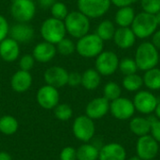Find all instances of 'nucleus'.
<instances>
[{
  "label": "nucleus",
  "mask_w": 160,
  "mask_h": 160,
  "mask_svg": "<svg viewBox=\"0 0 160 160\" xmlns=\"http://www.w3.org/2000/svg\"><path fill=\"white\" fill-rule=\"evenodd\" d=\"M127 151L124 146L117 142H111L102 146L99 150V160H126Z\"/></svg>",
  "instance_id": "nucleus-20"
},
{
  "label": "nucleus",
  "mask_w": 160,
  "mask_h": 160,
  "mask_svg": "<svg viewBox=\"0 0 160 160\" xmlns=\"http://www.w3.org/2000/svg\"><path fill=\"white\" fill-rule=\"evenodd\" d=\"M9 36L19 43L31 41L35 36V30L27 22H17L9 28Z\"/></svg>",
  "instance_id": "nucleus-17"
},
{
  "label": "nucleus",
  "mask_w": 160,
  "mask_h": 160,
  "mask_svg": "<svg viewBox=\"0 0 160 160\" xmlns=\"http://www.w3.org/2000/svg\"><path fill=\"white\" fill-rule=\"evenodd\" d=\"M60 160H77V150L71 146H67L60 153Z\"/></svg>",
  "instance_id": "nucleus-38"
},
{
  "label": "nucleus",
  "mask_w": 160,
  "mask_h": 160,
  "mask_svg": "<svg viewBox=\"0 0 160 160\" xmlns=\"http://www.w3.org/2000/svg\"><path fill=\"white\" fill-rule=\"evenodd\" d=\"M40 36L44 41L56 45L66 38L67 30L64 21L51 17L44 20L40 25Z\"/></svg>",
  "instance_id": "nucleus-5"
},
{
  "label": "nucleus",
  "mask_w": 160,
  "mask_h": 160,
  "mask_svg": "<svg viewBox=\"0 0 160 160\" xmlns=\"http://www.w3.org/2000/svg\"><path fill=\"white\" fill-rule=\"evenodd\" d=\"M32 1H34V2H35V1H38V0H32Z\"/></svg>",
  "instance_id": "nucleus-48"
},
{
  "label": "nucleus",
  "mask_w": 160,
  "mask_h": 160,
  "mask_svg": "<svg viewBox=\"0 0 160 160\" xmlns=\"http://www.w3.org/2000/svg\"><path fill=\"white\" fill-rule=\"evenodd\" d=\"M18 160H21V159H18Z\"/></svg>",
  "instance_id": "nucleus-50"
},
{
  "label": "nucleus",
  "mask_w": 160,
  "mask_h": 160,
  "mask_svg": "<svg viewBox=\"0 0 160 160\" xmlns=\"http://www.w3.org/2000/svg\"><path fill=\"white\" fill-rule=\"evenodd\" d=\"M110 111V101L104 97L92 99L85 108V115L93 120L104 117Z\"/></svg>",
  "instance_id": "nucleus-15"
},
{
  "label": "nucleus",
  "mask_w": 160,
  "mask_h": 160,
  "mask_svg": "<svg viewBox=\"0 0 160 160\" xmlns=\"http://www.w3.org/2000/svg\"><path fill=\"white\" fill-rule=\"evenodd\" d=\"M99 150L93 144L85 142L77 149V160H98Z\"/></svg>",
  "instance_id": "nucleus-27"
},
{
  "label": "nucleus",
  "mask_w": 160,
  "mask_h": 160,
  "mask_svg": "<svg viewBox=\"0 0 160 160\" xmlns=\"http://www.w3.org/2000/svg\"><path fill=\"white\" fill-rule=\"evenodd\" d=\"M142 11L156 15L160 11V0H140Z\"/></svg>",
  "instance_id": "nucleus-35"
},
{
  "label": "nucleus",
  "mask_w": 160,
  "mask_h": 160,
  "mask_svg": "<svg viewBox=\"0 0 160 160\" xmlns=\"http://www.w3.org/2000/svg\"><path fill=\"white\" fill-rule=\"evenodd\" d=\"M118 69H119L120 72H121L122 74H124L125 76H126V75H130V74L137 73V71L139 70L135 59H134V58H131V57H125V58H122V59L119 61Z\"/></svg>",
  "instance_id": "nucleus-31"
},
{
  "label": "nucleus",
  "mask_w": 160,
  "mask_h": 160,
  "mask_svg": "<svg viewBox=\"0 0 160 160\" xmlns=\"http://www.w3.org/2000/svg\"><path fill=\"white\" fill-rule=\"evenodd\" d=\"M60 100V94L58 89L45 84L41 86L37 92V101L38 105L45 110H52L58 104Z\"/></svg>",
  "instance_id": "nucleus-13"
},
{
  "label": "nucleus",
  "mask_w": 160,
  "mask_h": 160,
  "mask_svg": "<svg viewBox=\"0 0 160 160\" xmlns=\"http://www.w3.org/2000/svg\"><path fill=\"white\" fill-rule=\"evenodd\" d=\"M72 131L76 139L83 142H88L95 135L96 127L94 120L87 115L78 116L73 122Z\"/></svg>",
  "instance_id": "nucleus-9"
},
{
  "label": "nucleus",
  "mask_w": 160,
  "mask_h": 160,
  "mask_svg": "<svg viewBox=\"0 0 160 160\" xmlns=\"http://www.w3.org/2000/svg\"><path fill=\"white\" fill-rule=\"evenodd\" d=\"M36 11V4L32 0H13L10 6V14L17 22H29Z\"/></svg>",
  "instance_id": "nucleus-8"
},
{
  "label": "nucleus",
  "mask_w": 160,
  "mask_h": 160,
  "mask_svg": "<svg viewBox=\"0 0 160 160\" xmlns=\"http://www.w3.org/2000/svg\"><path fill=\"white\" fill-rule=\"evenodd\" d=\"M56 51L58 53L64 56L71 55L76 52V43H74L70 38H64L62 40H60L56 45Z\"/></svg>",
  "instance_id": "nucleus-32"
},
{
  "label": "nucleus",
  "mask_w": 160,
  "mask_h": 160,
  "mask_svg": "<svg viewBox=\"0 0 160 160\" xmlns=\"http://www.w3.org/2000/svg\"><path fill=\"white\" fill-rule=\"evenodd\" d=\"M102 51H104V41L96 33H88L76 42V52L84 58L97 57Z\"/></svg>",
  "instance_id": "nucleus-4"
},
{
  "label": "nucleus",
  "mask_w": 160,
  "mask_h": 160,
  "mask_svg": "<svg viewBox=\"0 0 160 160\" xmlns=\"http://www.w3.org/2000/svg\"><path fill=\"white\" fill-rule=\"evenodd\" d=\"M73 111L72 108L66 103L58 104L54 108V115L60 121H68L72 117Z\"/></svg>",
  "instance_id": "nucleus-33"
},
{
  "label": "nucleus",
  "mask_w": 160,
  "mask_h": 160,
  "mask_svg": "<svg viewBox=\"0 0 160 160\" xmlns=\"http://www.w3.org/2000/svg\"><path fill=\"white\" fill-rule=\"evenodd\" d=\"M137 37L132 31L131 27H118L116 28L115 34L112 40L115 45L122 50H128L134 46L136 43Z\"/></svg>",
  "instance_id": "nucleus-19"
},
{
  "label": "nucleus",
  "mask_w": 160,
  "mask_h": 160,
  "mask_svg": "<svg viewBox=\"0 0 160 160\" xmlns=\"http://www.w3.org/2000/svg\"><path fill=\"white\" fill-rule=\"evenodd\" d=\"M123 87L128 92H138L143 85L142 77L137 73L126 75L122 81Z\"/></svg>",
  "instance_id": "nucleus-28"
},
{
  "label": "nucleus",
  "mask_w": 160,
  "mask_h": 160,
  "mask_svg": "<svg viewBox=\"0 0 160 160\" xmlns=\"http://www.w3.org/2000/svg\"><path fill=\"white\" fill-rule=\"evenodd\" d=\"M129 129L134 135L138 137H142L150 134L151 123L148 117H133L129 123Z\"/></svg>",
  "instance_id": "nucleus-23"
},
{
  "label": "nucleus",
  "mask_w": 160,
  "mask_h": 160,
  "mask_svg": "<svg viewBox=\"0 0 160 160\" xmlns=\"http://www.w3.org/2000/svg\"><path fill=\"white\" fill-rule=\"evenodd\" d=\"M82 83V74L76 71L68 73V84L71 87H77Z\"/></svg>",
  "instance_id": "nucleus-40"
},
{
  "label": "nucleus",
  "mask_w": 160,
  "mask_h": 160,
  "mask_svg": "<svg viewBox=\"0 0 160 160\" xmlns=\"http://www.w3.org/2000/svg\"><path fill=\"white\" fill-rule=\"evenodd\" d=\"M55 0H38L39 6L42 8H51V7L55 3Z\"/></svg>",
  "instance_id": "nucleus-43"
},
{
  "label": "nucleus",
  "mask_w": 160,
  "mask_h": 160,
  "mask_svg": "<svg viewBox=\"0 0 160 160\" xmlns=\"http://www.w3.org/2000/svg\"><path fill=\"white\" fill-rule=\"evenodd\" d=\"M142 80L143 85H145L149 90H160V68L156 67L144 71Z\"/></svg>",
  "instance_id": "nucleus-25"
},
{
  "label": "nucleus",
  "mask_w": 160,
  "mask_h": 160,
  "mask_svg": "<svg viewBox=\"0 0 160 160\" xmlns=\"http://www.w3.org/2000/svg\"><path fill=\"white\" fill-rule=\"evenodd\" d=\"M121 94H122V89L120 85L114 82H107L103 88V97L110 102L120 98Z\"/></svg>",
  "instance_id": "nucleus-30"
},
{
  "label": "nucleus",
  "mask_w": 160,
  "mask_h": 160,
  "mask_svg": "<svg viewBox=\"0 0 160 160\" xmlns=\"http://www.w3.org/2000/svg\"><path fill=\"white\" fill-rule=\"evenodd\" d=\"M33 78L30 71L19 69L10 79V86L14 92L23 93L26 92L32 85Z\"/></svg>",
  "instance_id": "nucleus-21"
},
{
  "label": "nucleus",
  "mask_w": 160,
  "mask_h": 160,
  "mask_svg": "<svg viewBox=\"0 0 160 160\" xmlns=\"http://www.w3.org/2000/svg\"><path fill=\"white\" fill-rule=\"evenodd\" d=\"M152 160H155V159H152Z\"/></svg>",
  "instance_id": "nucleus-49"
},
{
  "label": "nucleus",
  "mask_w": 160,
  "mask_h": 160,
  "mask_svg": "<svg viewBox=\"0 0 160 160\" xmlns=\"http://www.w3.org/2000/svg\"><path fill=\"white\" fill-rule=\"evenodd\" d=\"M35 58L32 54H24L19 60V68L22 70L30 71L35 66Z\"/></svg>",
  "instance_id": "nucleus-37"
},
{
  "label": "nucleus",
  "mask_w": 160,
  "mask_h": 160,
  "mask_svg": "<svg viewBox=\"0 0 160 160\" xmlns=\"http://www.w3.org/2000/svg\"><path fill=\"white\" fill-rule=\"evenodd\" d=\"M148 119L151 123V131H150L151 136L158 142H160V120L158 119L156 115L154 116L150 114L148 116Z\"/></svg>",
  "instance_id": "nucleus-36"
},
{
  "label": "nucleus",
  "mask_w": 160,
  "mask_h": 160,
  "mask_svg": "<svg viewBox=\"0 0 160 160\" xmlns=\"http://www.w3.org/2000/svg\"><path fill=\"white\" fill-rule=\"evenodd\" d=\"M46 84L55 88H61L68 84V72L66 68L59 66H52L47 68L43 75Z\"/></svg>",
  "instance_id": "nucleus-14"
},
{
  "label": "nucleus",
  "mask_w": 160,
  "mask_h": 160,
  "mask_svg": "<svg viewBox=\"0 0 160 160\" xmlns=\"http://www.w3.org/2000/svg\"><path fill=\"white\" fill-rule=\"evenodd\" d=\"M136 0H111V3L117 8H123L127 6H131Z\"/></svg>",
  "instance_id": "nucleus-41"
},
{
  "label": "nucleus",
  "mask_w": 160,
  "mask_h": 160,
  "mask_svg": "<svg viewBox=\"0 0 160 160\" xmlns=\"http://www.w3.org/2000/svg\"><path fill=\"white\" fill-rule=\"evenodd\" d=\"M119 57L112 51H102L95 61V68L101 76H111L118 70Z\"/></svg>",
  "instance_id": "nucleus-7"
},
{
  "label": "nucleus",
  "mask_w": 160,
  "mask_h": 160,
  "mask_svg": "<svg viewBox=\"0 0 160 160\" xmlns=\"http://www.w3.org/2000/svg\"><path fill=\"white\" fill-rule=\"evenodd\" d=\"M151 42L155 45L157 49L160 50V28H158V30L151 37Z\"/></svg>",
  "instance_id": "nucleus-42"
},
{
  "label": "nucleus",
  "mask_w": 160,
  "mask_h": 160,
  "mask_svg": "<svg viewBox=\"0 0 160 160\" xmlns=\"http://www.w3.org/2000/svg\"><path fill=\"white\" fill-rule=\"evenodd\" d=\"M135 110L142 114H151L155 112L158 103V98L150 91L141 90L136 93L133 98Z\"/></svg>",
  "instance_id": "nucleus-10"
},
{
  "label": "nucleus",
  "mask_w": 160,
  "mask_h": 160,
  "mask_svg": "<svg viewBox=\"0 0 160 160\" xmlns=\"http://www.w3.org/2000/svg\"><path fill=\"white\" fill-rule=\"evenodd\" d=\"M159 151L158 142L150 135L139 137L136 143L137 156L142 160H152L158 156Z\"/></svg>",
  "instance_id": "nucleus-11"
},
{
  "label": "nucleus",
  "mask_w": 160,
  "mask_h": 160,
  "mask_svg": "<svg viewBox=\"0 0 160 160\" xmlns=\"http://www.w3.org/2000/svg\"><path fill=\"white\" fill-rule=\"evenodd\" d=\"M19 42H17L11 38H6L0 42V57L3 61L12 63L19 58Z\"/></svg>",
  "instance_id": "nucleus-18"
},
{
  "label": "nucleus",
  "mask_w": 160,
  "mask_h": 160,
  "mask_svg": "<svg viewBox=\"0 0 160 160\" xmlns=\"http://www.w3.org/2000/svg\"><path fill=\"white\" fill-rule=\"evenodd\" d=\"M19 128L18 121L11 115H4L0 117V132L4 135H13Z\"/></svg>",
  "instance_id": "nucleus-29"
},
{
  "label": "nucleus",
  "mask_w": 160,
  "mask_h": 160,
  "mask_svg": "<svg viewBox=\"0 0 160 160\" xmlns=\"http://www.w3.org/2000/svg\"><path fill=\"white\" fill-rule=\"evenodd\" d=\"M9 33V25L7 21V19L0 14V42L8 38V35Z\"/></svg>",
  "instance_id": "nucleus-39"
},
{
  "label": "nucleus",
  "mask_w": 160,
  "mask_h": 160,
  "mask_svg": "<svg viewBox=\"0 0 160 160\" xmlns=\"http://www.w3.org/2000/svg\"><path fill=\"white\" fill-rule=\"evenodd\" d=\"M56 53H57V51H56L55 45L50 42L44 41V40L38 43L34 47L33 52H32V55L35 58L36 62H38L41 64L51 62L54 58Z\"/></svg>",
  "instance_id": "nucleus-16"
},
{
  "label": "nucleus",
  "mask_w": 160,
  "mask_h": 160,
  "mask_svg": "<svg viewBox=\"0 0 160 160\" xmlns=\"http://www.w3.org/2000/svg\"><path fill=\"white\" fill-rule=\"evenodd\" d=\"M128 160H142L138 156H135V157H132V158H128Z\"/></svg>",
  "instance_id": "nucleus-47"
},
{
  "label": "nucleus",
  "mask_w": 160,
  "mask_h": 160,
  "mask_svg": "<svg viewBox=\"0 0 160 160\" xmlns=\"http://www.w3.org/2000/svg\"><path fill=\"white\" fill-rule=\"evenodd\" d=\"M135 16V9L131 6L119 8L114 16V22L118 25V27H130Z\"/></svg>",
  "instance_id": "nucleus-22"
},
{
  "label": "nucleus",
  "mask_w": 160,
  "mask_h": 160,
  "mask_svg": "<svg viewBox=\"0 0 160 160\" xmlns=\"http://www.w3.org/2000/svg\"><path fill=\"white\" fill-rule=\"evenodd\" d=\"M134 59L138 68L146 71L158 65L159 50L157 49L151 41H143L137 47Z\"/></svg>",
  "instance_id": "nucleus-1"
},
{
  "label": "nucleus",
  "mask_w": 160,
  "mask_h": 160,
  "mask_svg": "<svg viewBox=\"0 0 160 160\" xmlns=\"http://www.w3.org/2000/svg\"><path fill=\"white\" fill-rule=\"evenodd\" d=\"M111 0H77L78 10L89 19H98L104 16L111 8Z\"/></svg>",
  "instance_id": "nucleus-6"
},
{
  "label": "nucleus",
  "mask_w": 160,
  "mask_h": 160,
  "mask_svg": "<svg viewBox=\"0 0 160 160\" xmlns=\"http://www.w3.org/2000/svg\"><path fill=\"white\" fill-rule=\"evenodd\" d=\"M67 34L70 37L79 39L85 36L90 30V19L80 10L68 12L64 20Z\"/></svg>",
  "instance_id": "nucleus-2"
},
{
  "label": "nucleus",
  "mask_w": 160,
  "mask_h": 160,
  "mask_svg": "<svg viewBox=\"0 0 160 160\" xmlns=\"http://www.w3.org/2000/svg\"><path fill=\"white\" fill-rule=\"evenodd\" d=\"M51 13H52V17L59 19L64 21L65 18L67 17V15L68 14V7L65 3L63 2H58L56 1L50 8Z\"/></svg>",
  "instance_id": "nucleus-34"
},
{
  "label": "nucleus",
  "mask_w": 160,
  "mask_h": 160,
  "mask_svg": "<svg viewBox=\"0 0 160 160\" xmlns=\"http://www.w3.org/2000/svg\"><path fill=\"white\" fill-rule=\"evenodd\" d=\"M156 19H157V22H158V27H160V11L158 13L156 14Z\"/></svg>",
  "instance_id": "nucleus-46"
},
{
  "label": "nucleus",
  "mask_w": 160,
  "mask_h": 160,
  "mask_svg": "<svg viewBox=\"0 0 160 160\" xmlns=\"http://www.w3.org/2000/svg\"><path fill=\"white\" fill-rule=\"evenodd\" d=\"M154 112H155L156 116L158 117V119H159L160 120V101H158V105H157L156 110H155Z\"/></svg>",
  "instance_id": "nucleus-45"
},
{
  "label": "nucleus",
  "mask_w": 160,
  "mask_h": 160,
  "mask_svg": "<svg viewBox=\"0 0 160 160\" xmlns=\"http://www.w3.org/2000/svg\"><path fill=\"white\" fill-rule=\"evenodd\" d=\"M115 31H116V27L113 22H112L111 20H103L97 26L96 34L103 41H109V40H112Z\"/></svg>",
  "instance_id": "nucleus-26"
},
{
  "label": "nucleus",
  "mask_w": 160,
  "mask_h": 160,
  "mask_svg": "<svg viewBox=\"0 0 160 160\" xmlns=\"http://www.w3.org/2000/svg\"><path fill=\"white\" fill-rule=\"evenodd\" d=\"M110 112L112 115L118 120H128L130 119L136 110L133 101L128 98H118L110 103Z\"/></svg>",
  "instance_id": "nucleus-12"
},
{
  "label": "nucleus",
  "mask_w": 160,
  "mask_h": 160,
  "mask_svg": "<svg viewBox=\"0 0 160 160\" xmlns=\"http://www.w3.org/2000/svg\"><path fill=\"white\" fill-rule=\"evenodd\" d=\"M101 82V75L96 68H88L82 74V85L89 91L97 89Z\"/></svg>",
  "instance_id": "nucleus-24"
},
{
  "label": "nucleus",
  "mask_w": 160,
  "mask_h": 160,
  "mask_svg": "<svg viewBox=\"0 0 160 160\" xmlns=\"http://www.w3.org/2000/svg\"><path fill=\"white\" fill-rule=\"evenodd\" d=\"M0 160H12V158L8 152L1 151L0 152Z\"/></svg>",
  "instance_id": "nucleus-44"
},
{
  "label": "nucleus",
  "mask_w": 160,
  "mask_h": 160,
  "mask_svg": "<svg viewBox=\"0 0 160 160\" xmlns=\"http://www.w3.org/2000/svg\"><path fill=\"white\" fill-rule=\"evenodd\" d=\"M130 27L137 38L145 39L153 36V34L158 30V24L156 15L142 11L136 13L135 19Z\"/></svg>",
  "instance_id": "nucleus-3"
}]
</instances>
